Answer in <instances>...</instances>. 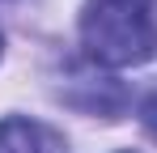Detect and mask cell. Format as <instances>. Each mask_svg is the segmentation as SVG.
Instances as JSON below:
<instances>
[{"mask_svg":"<svg viewBox=\"0 0 157 153\" xmlns=\"http://www.w3.org/2000/svg\"><path fill=\"white\" fill-rule=\"evenodd\" d=\"M140 119H144V128L157 136V85L144 94V102H140Z\"/></svg>","mask_w":157,"mask_h":153,"instance_id":"obj_3","label":"cell"},{"mask_svg":"<svg viewBox=\"0 0 157 153\" xmlns=\"http://www.w3.org/2000/svg\"><path fill=\"white\" fill-rule=\"evenodd\" d=\"M0 153H59V136L38 119L9 115L0 119Z\"/></svg>","mask_w":157,"mask_h":153,"instance_id":"obj_2","label":"cell"},{"mask_svg":"<svg viewBox=\"0 0 157 153\" xmlns=\"http://www.w3.org/2000/svg\"><path fill=\"white\" fill-rule=\"evenodd\" d=\"M81 43H85V55L106 68L153 60L157 55L153 0H85Z\"/></svg>","mask_w":157,"mask_h":153,"instance_id":"obj_1","label":"cell"}]
</instances>
